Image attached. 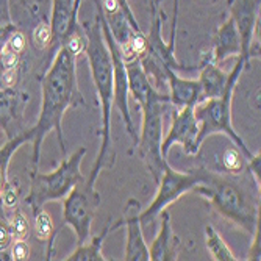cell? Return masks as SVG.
I'll use <instances>...</instances> for the list:
<instances>
[{
    "instance_id": "d4e9b609",
    "label": "cell",
    "mask_w": 261,
    "mask_h": 261,
    "mask_svg": "<svg viewBox=\"0 0 261 261\" xmlns=\"http://www.w3.org/2000/svg\"><path fill=\"white\" fill-rule=\"evenodd\" d=\"M13 241H14V236H13L10 222L0 219V256H4V253L8 252ZM0 259H2V258H0Z\"/></svg>"
},
{
    "instance_id": "4fadbf2b",
    "label": "cell",
    "mask_w": 261,
    "mask_h": 261,
    "mask_svg": "<svg viewBox=\"0 0 261 261\" xmlns=\"http://www.w3.org/2000/svg\"><path fill=\"white\" fill-rule=\"evenodd\" d=\"M142 211L141 203L136 199H130L125 205L122 216L124 227L127 230L125 253L124 259L127 261H147L149 259V246L144 238V230L141 225L139 215Z\"/></svg>"
},
{
    "instance_id": "cb8c5ba5",
    "label": "cell",
    "mask_w": 261,
    "mask_h": 261,
    "mask_svg": "<svg viewBox=\"0 0 261 261\" xmlns=\"http://www.w3.org/2000/svg\"><path fill=\"white\" fill-rule=\"evenodd\" d=\"M10 227H11L14 240H27L29 238V234H30V222L27 221L25 215H23L20 210L14 211V215H13V218L10 221Z\"/></svg>"
},
{
    "instance_id": "6da1fadb",
    "label": "cell",
    "mask_w": 261,
    "mask_h": 261,
    "mask_svg": "<svg viewBox=\"0 0 261 261\" xmlns=\"http://www.w3.org/2000/svg\"><path fill=\"white\" fill-rule=\"evenodd\" d=\"M77 57L67 47L61 45L52 58L50 67L41 77V111L33 132V166L38 169L41 146L44 138L50 132L57 133L61 155L66 156V141L63 133V116L69 108L85 107V97L79 88Z\"/></svg>"
},
{
    "instance_id": "d6986e66",
    "label": "cell",
    "mask_w": 261,
    "mask_h": 261,
    "mask_svg": "<svg viewBox=\"0 0 261 261\" xmlns=\"http://www.w3.org/2000/svg\"><path fill=\"white\" fill-rule=\"evenodd\" d=\"M32 139H33V132H32V128H27L20 135H17L11 139H7L5 144L0 147V196H2L4 189L8 183V168H10L13 155L17 152V149L22 144L32 142Z\"/></svg>"
},
{
    "instance_id": "9c48e42d",
    "label": "cell",
    "mask_w": 261,
    "mask_h": 261,
    "mask_svg": "<svg viewBox=\"0 0 261 261\" xmlns=\"http://www.w3.org/2000/svg\"><path fill=\"white\" fill-rule=\"evenodd\" d=\"M94 5H96V17L100 22L102 27V33H103V39L107 42V47L110 50V57H111V66H113V91H114V99H113V105L119 111L122 121L125 124L127 133L133 141V146L136 144L138 141V133L136 128L133 125L132 121V114H130V107H128V77H127V67H125V61L122 57V50L121 45L117 44V41L114 39L107 19L103 16V11L100 8V2L99 0H94Z\"/></svg>"
},
{
    "instance_id": "ba28073f",
    "label": "cell",
    "mask_w": 261,
    "mask_h": 261,
    "mask_svg": "<svg viewBox=\"0 0 261 261\" xmlns=\"http://www.w3.org/2000/svg\"><path fill=\"white\" fill-rule=\"evenodd\" d=\"M100 205V194L96 185L86 178L80 181L63 199V224L69 225L77 236V246L91 236V225Z\"/></svg>"
},
{
    "instance_id": "4316f807",
    "label": "cell",
    "mask_w": 261,
    "mask_h": 261,
    "mask_svg": "<svg viewBox=\"0 0 261 261\" xmlns=\"http://www.w3.org/2000/svg\"><path fill=\"white\" fill-rule=\"evenodd\" d=\"M259 169H261V153L258 152V153H253L246 163V172H249V175L252 177L253 183L258 188V191H259V181H261Z\"/></svg>"
},
{
    "instance_id": "7402d4cb",
    "label": "cell",
    "mask_w": 261,
    "mask_h": 261,
    "mask_svg": "<svg viewBox=\"0 0 261 261\" xmlns=\"http://www.w3.org/2000/svg\"><path fill=\"white\" fill-rule=\"evenodd\" d=\"M19 29L11 20V13H10V2L8 0H0V52L5 49V45L11 35L17 32Z\"/></svg>"
},
{
    "instance_id": "30bf717a",
    "label": "cell",
    "mask_w": 261,
    "mask_h": 261,
    "mask_svg": "<svg viewBox=\"0 0 261 261\" xmlns=\"http://www.w3.org/2000/svg\"><path fill=\"white\" fill-rule=\"evenodd\" d=\"M172 108V122L169 132L163 136L161 141V153L168 158V153L174 144H180L183 152L189 156L199 153L197 135H199V122L194 116V107Z\"/></svg>"
},
{
    "instance_id": "5b68a950",
    "label": "cell",
    "mask_w": 261,
    "mask_h": 261,
    "mask_svg": "<svg viewBox=\"0 0 261 261\" xmlns=\"http://www.w3.org/2000/svg\"><path fill=\"white\" fill-rule=\"evenodd\" d=\"M86 152V147H80L70 156L66 155L61 164L52 172L42 174L38 169L33 171L30 193L25 197V202L33 213L42 210L49 202L63 200L80 181L85 180L82 174V161Z\"/></svg>"
},
{
    "instance_id": "2e32d148",
    "label": "cell",
    "mask_w": 261,
    "mask_h": 261,
    "mask_svg": "<svg viewBox=\"0 0 261 261\" xmlns=\"http://www.w3.org/2000/svg\"><path fill=\"white\" fill-rule=\"evenodd\" d=\"M166 82H168V96L171 107H196L203 100L199 80L183 79L178 75V72L169 69L168 74H166Z\"/></svg>"
},
{
    "instance_id": "44dd1931",
    "label": "cell",
    "mask_w": 261,
    "mask_h": 261,
    "mask_svg": "<svg viewBox=\"0 0 261 261\" xmlns=\"http://www.w3.org/2000/svg\"><path fill=\"white\" fill-rule=\"evenodd\" d=\"M205 244H206V249H208L211 258L215 261H236L238 259L236 255L233 253V250L224 241L221 233L213 225L205 227Z\"/></svg>"
},
{
    "instance_id": "f546056e",
    "label": "cell",
    "mask_w": 261,
    "mask_h": 261,
    "mask_svg": "<svg viewBox=\"0 0 261 261\" xmlns=\"http://www.w3.org/2000/svg\"><path fill=\"white\" fill-rule=\"evenodd\" d=\"M116 4L119 5L121 11L124 13V16H125L127 20L130 22V25L133 27V30L142 32L141 27H139V23H138V20H136V17H135V13H133V10H132V5H130L128 0H116Z\"/></svg>"
},
{
    "instance_id": "ffe728a7",
    "label": "cell",
    "mask_w": 261,
    "mask_h": 261,
    "mask_svg": "<svg viewBox=\"0 0 261 261\" xmlns=\"http://www.w3.org/2000/svg\"><path fill=\"white\" fill-rule=\"evenodd\" d=\"M33 230L36 238L41 243L47 244V250H45V259H52L54 258V250H55V240H57V230L54 225V221L50 218V215L47 213L44 208L33 213Z\"/></svg>"
},
{
    "instance_id": "277c9868",
    "label": "cell",
    "mask_w": 261,
    "mask_h": 261,
    "mask_svg": "<svg viewBox=\"0 0 261 261\" xmlns=\"http://www.w3.org/2000/svg\"><path fill=\"white\" fill-rule=\"evenodd\" d=\"M169 107L168 92H160L153 89L144 102L139 103L142 113L141 133H138L136 141V155L146 164V168L152 174L153 180L158 181L164 164L168 163L161 153L163 141V119L166 108Z\"/></svg>"
},
{
    "instance_id": "1f68e13d",
    "label": "cell",
    "mask_w": 261,
    "mask_h": 261,
    "mask_svg": "<svg viewBox=\"0 0 261 261\" xmlns=\"http://www.w3.org/2000/svg\"><path fill=\"white\" fill-rule=\"evenodd\" d=\"M82 4H83V0H74L72 22H74V25H77V27H79V13H80V8H82Z\"/></svg>"
},
{
    "instance_id": "52a82bcc",
    "label": "cell",
    "mask_w": 261,
    "mask_h": 261,
    "mask_svg": "<svg viewBox=\"0 0 261 261\" xmlns=\"http://www.w3.org/2000/svg\"><path fill=\"white\" fill-rule=\"evenodd\" d=\"M205 174H206V169L203 168L193 169L188 172H178L166 163L163 172L156 181L158 191L155 194V199L144 211H141V215H139L142 230L153 228V224L158 219L160 213L163 210H168L169 205L175 203L185 194L193 193L194 188L200 185V181L205 178Z\"/></svg>"
},
{
    "instance_id": "d6a6232c",
    "label": "cell",
    "mask_w": 261,
    "mask_h": 261,
    "mask_svg": "<svg viewBox=\"0 0 261 261\" xmlns=\"http://www.w3.org/2000/svg\"><path fill=\"white\" fill-rule=\"evenodd\" d=\"M149 7H150V13H152V14H153V13H156V11L160 10V8L155 5V0H149Z\"/></svg>"
},
{
    "instance_id": "5bb4252c",
    "label": "cell",
    "mask_w": 261,
    "mask_h": 261,
    "mask_svg": "<svg viewBox=\"0 0 261 261\" xmlns=\"http://www.w3.org/2000/svg\"><path fill=\"white\" fill-rule=\"evenodd\" d=\"M160 231L153 238L152 244L149 246V259L153 261H175L178 259V249L180 240L174 233L172 228V218L168 210L160 213Z\"/></svg>"
},
{
    "instance_id": "836d02e7",
    "label": "cell",
    "mask_w": 261,
    "mask_h": 261,
    "mask_svg": "<svg viewBox=\"0 0 261 261\" xmlns=\"http://www.w3.org/2000/svg\"><path fill=\"white\" fill-rule=\"evenodd\" d=\"M161 2H163V0H155V5H156V7L160 8V4H161Z\"/></svg>"
},
{
    "instance_id": "e575fe53",
    "label": "cell",
    "mask_w": 261,
    "mask_h": 261,
    "mask_svg": "<svg viewBox=\"0 0 261 261\" xmlns=\"http://www.w3.org/2000/svg\"><path fill=\"white\" fill-rule=\"evenodd\" d=\"M36 2H47V0H36Z\"/></svg>"
},
{
    "instance_id": "e0dca14e",
    "label": "cell",
    "mask_w": 261,
    "mask_h": 261,
    "mask_svg": "<svg viewBox=\"0 0 261 261\" xmlns=\"http://www.w3.org/2000/svg\"><path fill=\"white\" fill-rule=\"evenodd\" d=\"M122 227H124L122 218L107 224L99 234L89 236L83 244L77 246V249L64 259H69V261H107V259H111L103 255V243L111 233H114L116 230H119Z\"/></svg>"
},
{
    "instance_id": "4dcf8cb0",
    "label": "cell",
    "mask_w": 261,
    "mask_h": 261,
    "mask_svg": "<svg viewBox=\"0 0 261 261\" xmlns=\"http://www.w3.org/2000/svg\"><path fill=\"white\" fill-rule=\"evenodd\" d=\"M259 256L261 253H259V224H258L252 233V244L247 253V259H259Z\"/></svg>"
},
{
    "instance_id": "7a4b0ae2",
    "label": "cell",
    "mask_w": 261,
    "mask_h": 261,
    "mask_svg": "<svg viewBox=\"0 0 261 261\" xmlns=\"http://www.w3.org/2000/svg\"><path fill=\"white\" fill-rule=\"evenodd\" d=\"M85 55L89 63L91 75L94 82V88L97 92V99L100 103V116H102V128H100V149L94 163L92 169L88 175V181L96 185L100 172L103 169H111L116 161V153L113 149V138H111V110H113V66L111 57L103 39L100 22L96 17L94 22L85 23Z\"/></svg>"
},
{
    "instance_id": "f1b7e54d",
    "label": "cell",
    "mask_w": 261,
    "mask_h": 261,
    "mask_svg": "<svg viewBox=\"0 0 261 261\" xmlns=\"http://www.w3.org/2000/svg\"><path fill=\"white\" fill-rule=\"evenodd\" d=\"M17 200H19V197H17L16 186H13V185L8 181L7 186H5V189H4L2 196H0V202H4L5 206H8V208H16Z\"/></svg>"
},
{
    "instance_id": "7c38bea8",
    "label": "cell",
    "mask_w": 261,
    "mask_h": 261,
    "mask_svg": "<svg viewBox=\"0 0 261 261\" xmlns=\"http://www.w3.org/2000/svg\"><path fill=\"white\" fill-rule=\"evenodd\" d=\"M29 103V94L16 86H4L0 89V130L11 139L25 128L23 113Z\"/></svg>"
},
{
    "instance_id": "8992f818",
    "label": "cell",
    "mask_w": 261,
    "mask_h": 261,
    "mask_svg": "<svg viewBox=\"0 0 261 261\" xmlns=\"http://www.w3.org/2000/svg\"><path fill=\"white\" fill-rule=\"evenodd\" d=\"M233 91H227L221 97L202 100L194 107V116L199 122L197 146L200 149L203 141L213 135H225L233 142V146L243 152L246 160H249L253 152L247 147L244 139L233 128Z\"/></svg>"
},
{
    "instance_id": "9a60e30c",
    "label": "cell",
    "mask_w": 261,
    "mask_h": 261,
    "mask_svg": "<svg viewBox=\"0 0 261 261\" xmlns=\"http://www.w3.org/2000/svg\"><path fill=\"white\" fill-rule=\"evenodd\" d=\"M72 10L74 0H52V16L49 27L54 55L70 35L80 30V25L77 27L72 22Z\"/></svg>"
},
{
    "instance_id": "603a6c76",
    "label": "cell",
    "mask_w": 261,
    "mask_h": 261,
    "mask_svg": "<svg viewBox=\"0 0 261 261\" xmlns=\"http://www.w3.org/2000/svg\"><path fill=\"white\" fill-rule=\"evenodd\" d=\"M246 156L243 155V152L238 147H228L224 153H222V166L224 169L228 171L233 175H240L246 171Z\"/></svg>"
},
{
    "instance_id": "8fae6325",
    "label": "cell",
    "mask_w": 261,
    "mask_h": 261,
    "mask_svg": "<svg viewBox=\"0 0 261 261\" xmlns=\"http://www.w3.org/2000/svg\"><path fill=\"white\" fill-rule=\"evenodd\" d=\"M259 5L261 0H228L230 16L234 20L241 39V54L238 57L246 63L252 58L250 49L256 44L255 35L259 32Z\"/></svg>"
},
{
    "instance_id": "3957f363",
    "label": "cell",
    "mask_w": 261,
    "mask_h": 261,
    "mask_svg": "<svg viewBox=\"0 0 261 261\" xmlns=\"http://www.w3.org/2000/svg\"><path fill=\"white\" fill-rule=\"evenodd\" d=\"M193 193L206 199L224 219L241 227L249 234H252L259 224V208L238 185L224 175L206 171L205 178L194 188Z\"/></svg>"
},
{
    "instance_id": "484cf974",
    "label": "cell",
    "mask_w": 261,
    "mask_h": 261,
    "mask_svg": "<svg viewBox=\"0 0 261 261\" xmlns=\"http://www.w3.org/2000/svg\"><path fill=\"white\" fill-rule=\"evenodd\" d=\"M30 258V247L25 240H14L10 247V259L14 261H25Z\"/></svg>"
},
{
    "instance_id": "ac0fdd59",
    "label": "cell",
    "mask_w": 261,
    "mask_h": 261,
    "mask_svg": "<svg viewBox=\"0 0 261 261\" xmlns=\"http://www.w3.org/2000/svg\"><path fill=\"white\" fill-rule=\"evenodd\" d=\"M241 54V39L238 29L234 25V20L231 16L219 27L215 42L211 49V58L216 64L221 66L222 61L228 60L230 57H238Z\"/></svg>"
},
{
    "instance_id": "83f0119b",
    "label": "cell",
    "mask_w": 261,
    "mask_h": 261,
    "mask_svg": "<svg viewBox=\"0 0 261 261\" xmlns=\"http://www.w3.org/2000/svg\"><path fill=\"white\" fill-rule=\"evenodd\" d=\"M33 41L38 47H47L50 45V27L41 22L39 25L35 29L33 33Z\"/></svg>"
}]
</instances>
